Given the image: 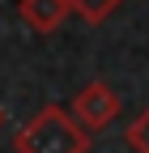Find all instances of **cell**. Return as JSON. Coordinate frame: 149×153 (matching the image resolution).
<instances>
[{
    "label": "cell",
    "instance_id": "obj_6",
    "mask_svg": "<svg viewBox=\"0 0 149 153\" xmlns=\"http://www.w3.org/2000/svg\"><path fill=\"white\" fill-rule=\"evenodd\" d=\"M0 128H4V106H0Z\"/></svg>",
    "mask_w": 149,
    "mask_h": 153
},
{
    "label": "cell",
    "instance_id": "obj_2",
    "mask_svg": "<svg viewBox=\"0 0 149 153\" xmlns=\"http://www.w3.org/2000/svg\"><path fill=\"white\" fill-rule=\"evenodd\" d=\"M72 119H77L89 136H98V132H107L111 123L119 119V94L111 89L107 81H89L77 89V98H72Z\"/></svg>",
    "mask_w": 149,
    "mask_h": 153
},
{
    "label": "cell",
    "instance_id": "obj_3",
    "mask_svg": "<svg viewBox=\"0 0 149 153\" xmlns=\"http://www.w3.org/2000/svg\"><path fill=\"white\" fill-rule=\"evenodd\" d=\"M17 13H22V22L34 34H55L64 26V17L72 13V4H68V0H22Z\"/></svg>",
    "mask_w": 149,
    "mask_h": 153
},
{
    "label": "cell",
    "instance_id": "obj_5",
    "mask_svg": "<svg viewBox=\"0 0 149 153\" xmlns=\"http://www.w3.org/2000/svg\"><path fill=\"white\" fill-rule=\"evenodd\" d=\"M124 140H128V149H132V153H149V106L136 115L132 123H128Z\"/></svg>",
    "mask_w": 149,
    "mask_h": 153
},
{
    "label": "cell",
    "instance_id": "obj_1",
    "mask_svg": "<svg viewBox=\"0 0 149 153\" xmlns=\"http://www.w3.org/2000/svg\"><path fill=\"white\" fill-rule=\"evenodd\" d=\"M89 132L64 106H43L13 132V153H89Z\"/></svg>",
    "mask_w": 149,
    "mask_h": 153
},
{
    "label": "cell",
    "instance_id": "obj_4",
    "mask_svg": "<svg viewBox=\"0 0 149 153\" xmlns=\"http://www.w3.org/2000/svg\"><path fill=\"white\" fill-rule=\"evenodd\" d=\"M72 4V13L81 17V22H89V26H98V22H107L111 13H115L124 0H68Z\"/></svg>",
    "mask_w": 149,
    "mask_h": 153
}]
</instances>
